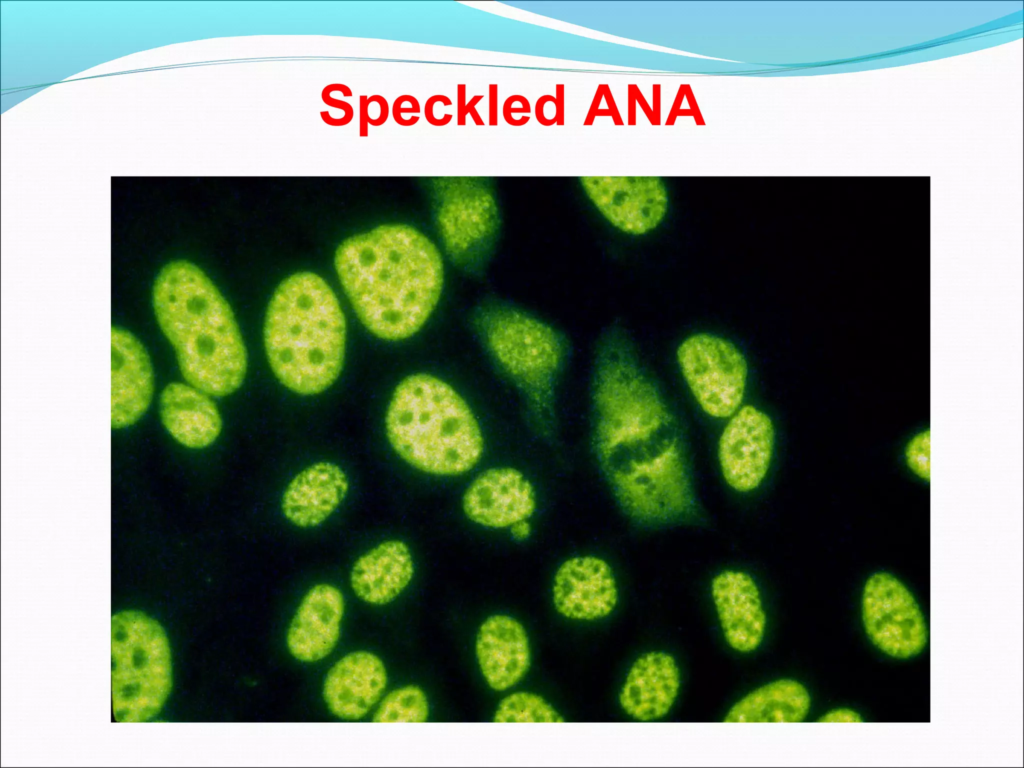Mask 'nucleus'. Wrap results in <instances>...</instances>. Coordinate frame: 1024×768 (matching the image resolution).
<instances>
[{"instance_id":"1","label":"nucleus","mask_w":1024,"mask_h":768,"mask_svg":"<svg viewBox=\"0 0 1024 768\" xmlns=\"http://www.w3.org/2000/svg\"><path fill=\"white\" fill-rule=\"evenodd\" d=\"M593 403L596 456L624 512L645 523L689 514L694 494L678 424L625 350L609 347L601 355Z\"/></svg>"},{"instance_id":"2","label":"nucleus","mask_w":1024,"mask_h":768,"mask_svg":"<svg viewBox=\"0 0 1024 768\" xmlns=\"http://www.w3.org/2000/svg\"><path fill=\"white\" fill-rule=\"evenodd\" d=\"M335 268L361 322L391 341L421 329L444 285L437 247L405 224L380 225L344 240L335 254Z\"/></svg>"},{"instance_id":"3","label":"nucleus","mask_w":1024,"mask_h":768,"mask_svg":"<svg viewBox=\"0 0 1024 768\" xmlns=\"http://www.w3.org/2000/svg\"><path fill=\"white\" fill-rule=\"evenodd\" d=\"M158 323L174 348L186 383L213 397L234 393L247 371V353L233 312L195 264L175 260L153 288Z\"/></svg>"},{"instance_id":"4","label":"nucleus","mask_w":1024,"mask_h":768,"mask_svg":"<svg viewBox=\"0 0 1024 768\" xmlns=\"http://www.w3.org/2000/svg\"><path fill=\"white\" fill-rule=\"evenodd\" d=\"M345 340L343 311L320 276L299 272L281 282L267 309L264 343L285 387L301 395L329 388L341 372Z\"/></svg>"},{"instance_id":"5","label":"nucleus","mask_w":1024,"mask_h":768,"mask_svg":"<svg viewBox=\"0 0 1024 768\" xmlns=\"http://www.w3.org/2000/svg\"><path fill=\"white\" fill-rule=\"evenodd\" d=\"M385 428L394 451L431 475L465 474L484 451L482 430L470 406L450 384L430 374H413L397 385Z\"/></svg>"},{"instance_id":"6","label":"nucleus","mask_w":1024,"mask_h":768,"mask_svg":"<svg viewBox=\"0 0 1024 768\" xmlns=\"http://www.w3.org/2000/svg\"><path fill=\"white\" fill-rule=\"evenodd\" d=\"M111 687L117 722H145L162 709L172 687L165 631L146 614L126 610L111 619Z\"/></svg>"},{"instance_id":"7","label":"nucleus","mask_w":1024,"mask_h":768,"mask_svg":"<svg viewBox=\"0 0 1024 768\" xmlns=\"http://www.w3.org/2000/svg\"><path fill=\"white\" fill-rule=\"evenodd\" d=\"M490 353L540 416L551 408L564 346L548 324L521 311L493 307L478 317Z\"/></svg>"},{"instance_id":"8","label":"nucleus","mask_w":1024,"mask_h":768,"mask_svg":"<svg viewBox=\"0 0 1024 768\" xmlns=\"http://www.w3.org/2000/svg\"><path fill=\"white\" fill-rule=\"evenodd\" d=\"M435 220L447 254L472 266L487 252L499 228V211L488 179L448 176L431 179Z\"/></svg>"},{"instance_id":"9","label":"nucleus","mask_w":1024,"mask_h":768,"mask_svg":"<svg viewBox=\"0 0 1024 768\" xmlns=\"http://www.w3.org/2000/svg\"><path fill=\"white\" fill-rule=\"evenodd\" d=\"M676 354L692 395L707 415L729 418L741 407L748 365L732 342L698 333L686 338Z\"/></svg>"},{"instance_id":"10","label":"nucleus","mask_w":1024,"mask_h":768,"mask_svg":"<svg viewBox=\"0 0 1024 768\" xmlns=\"http://www.w3.org/2000/svg\"><path fill=\"white\" fill-rule=\"evenodd\" d=\"M862 621L871 642L894 658L916 656L928 641L926 622L914 596L888 572H875L866 580Z\"/></svg>"},{"instance_id":"11","label":"nucleus","mask_w":1024,"mask_h":768,"mask_svg":"<svg viewBox=\"0 0 1024 768\" xmlns=\"http://www.w3.org/2000/svg\"><path fill=\"white\" fill-rule=\"evenodd\" d=\"M774 445L771 418L753 405L741 406L729 417L718 441L725 482L741 493L757 489L770 468Z\"/></svg>"},{"instance_id":"12","label":"nucleus","mask_w":1024,"mask_h":768,"mask_svg":"<svg viewBox=\"0 0 1024 768\" xmlns=\"http://www.w3.org/2000/svg\"><path fill=\"white\" fill-rule=\"evenodd\" d=\"M586 195L616 228L633 235L655 229L668 209V194L659 177H581Z\"/></svg>"},{"instance_id":"13","label":"nucleus","mask_w":1024,"mask_h":768,"mask_svg":"<svg viewBox=\"0 0 1024 768\" xmlns=\"http://www.w3.org/2000/svg\"><path fill=\"white\" fill-rule=\"evenodd\" d=\"M556 611L572 620L607 617L618 602V588L610 565L596 556H577L557 569L552 585Z\"/></svg>"},{"instance_id":"14","label":"nucleus","mask_w":1024,"mask_h":768,"mask_svg":"<svg viewBox=\"0 0 1024 768\" xmlns=\"http://www.w3.org/2000/svg\"><path fill=\"white\" fill-rule=\"evenodd\" d=\"M462 509L476 524L509 529L514 523L528 520L534 514V488L515 468H490L469 484L463 494Z\"/></svg>"},{"instance_id":"15","label":"nucleus","mask_w":1024,"mask_h":768,"mask_svg":"<svg viewBox=\"0 0 1024 768\" xmlns=\"http://www.w3.org/2000/svg\"><path fill=\"white\" fill-rule=\"evenodd\" d=\"M154 375L143 345L127 330L111 329V427L136 424L148 410Z\"/></svg>"},{"instance_id":"16","label":"nucleus","mask_w":1024,"mask_h":768,"mask_svg":"<svg viewBox=\"0 0 1024 768\" xmlns=\"http://www.w3.org/2000/svg\"><path fill=\"white\" fill-rule=\"evenodd\" d=\"M711 596L727 644L740 653L755 651L766 631L760 590L746 572L727 569L713 577Z\"/></svg>"},{"instance_id":"17","label":"nucleus","mask_w":1024,"mask_h":768,"mask_svg":"<svg viewBox=\"0 0 1024 768\" xmlns=\"http://www.w3.org/2000/svg\"><path fill=\"white\" fill-rule=\"evenodd\" d=\"M475 655L481 674L494 691H506L517 685L531 665L529 637L514 617L495 614L479 626Z\"/></svg>"},{"instance_id":"18","label":"nucleus","mask_w":1024,"mask_h":768,"mask_svg":"<svg viewBox=\"0 0 1024 768\" xmlns=\"http://www.w3.org/2000/svg\"><path fill=\"white\" fill-rule=\"evenodd\" d=\"M344 608L338 588L327 583L313 586L289 625L286 643L290 654L306 663L326 658L339 640Z\"/></svg>"},{"instance_id":"19","label":"nucleus","mask_w":1024,"mask_h":768,"mask_svg":"<svg viewBox=\"0 0 1024 768\" xmlns=\"http://www.w3.org/2000/svg\"><path fill=\"white\" fill-rule=\"evenodd\" d=\"M386 685V668L378 656L368 651L351 652L329 669L323 699L338 718L359 720L381 699Z\"/></svg>"},{"instance_id":"20","label":"nucleus","mask_w":1024,"mask_h":768,"mask_svg":"<svg viewBox=\"0 0 1024 768\" xmlns=\"http://www.w3.org/2000/svg\"><path fill=\"white\" fill-rule=\"evenodd\" d=\"M681 684L676 659L663 651L640 655L631 665L619 692V704L632 719L657 721L674 705Z\"/></svg>"},{"instance_id":"21","label":"nucleus","mask_w":1024,"mask_h":768,"mask_svg":"<svg viewBox=\"0 0 1024 768\" xmlns=\"http://www.w3.org/2000/svg\"><path fill=\"white\" fill-rule=\"evenodd\" d=\"M212 396L182 382L169 383L160 397V418L169 435L188 449H204L222 431V418Z\"/></svg>"},{"instance_id":"22","label":"nucleus","mask_w":1024,"mask_h":768,"mask_svg":"<svg viewBox=\"0 0 1024 768\" xmlns=\"http://www.w3.org/2000/svg\"><path fill=\"white\" fill-rule=\"evenodd\" d=\"M348 488L347 476L338 465L317 462L299 472L286 487L283 514L298 527L318 526L341 504Z\"/></svg>"},{"instance_id":"23","label":"nucleus","mask_w":1024,"mask_h":768,"mask_svg":"<svg viewBox=\"0 0 1024 768\" xmlns=\"http://www.w3.org/2000/svg\"><path fill=\"white\" fill-rule=\"evenodd\" d=\"M414 575L409 547L400 540L378 544L354 563L350 584L358 598L373 605H384L397 598Z\"/></svg>"},{"instance_id":"24","label":"nucleus","mask_w":1024,"mask_h":768,"mask_svg":"<svg viewBox=\"0 0 1024 768\" xmlns=\"http://www.w3.org/2000/svg\"><path fill=\"white\" fill-rule=\"evenodd\" d=\"M811 708L806 687L797 680L778 679L749 692L728 710L725 723H799Z\"/></svg>"},{"instance_id":"25","label":"nucleus","mask_w":1024,"mask_h":768,"mask_svg":"<svg viewBox=\"0 0 1024 768\" xmlns=\"http://www.w3.org/2000/svg\"><path fill=\"white\" fill-rule=\"evenodd\" d=\"M493 721L496 723H562L563 716L542 696L517 691L499 702Z\"/></svg>"},{"instance_id":"26","label":"nucleus","mask_w":1024,"mask_h":768,"mask_svg":"<svg viewBox=\"0 0 1024 768\" xmlns=\"http://www.w3.org/2000/svg\"><path fill=\"white\" fill-rule=\"evenodd\" d=\"M429 702L425 692L416 685H406L388 693L376 709L375 723H422L429 717Z\"/></svg>"},{"instance_id":"27","label":"nucleus","mask_w":1024,"mask_h":768,"mask_svg":"<svg viewBox=\"0 0 1024 768\" xmlns=\"http://www.w3.org/2000/svg\"><path fill=\"white\" fill-rule=\"evenodd\" d=\"M930 429L923 427L911 434L902 449V461L907 471L922 483L928 484L930 468Z\"/></svg>"},{"instance_id":"28","label":"nucleus","mask_w":1024,"mask_h":768,"mask_svg":"<svg viewBox=\"0 0 1024 768\" xmlns=\"http://www.w3.org/2000/svg\"><path fill=\"white\" fill-rule=\"evenodd\" d=\"M555 96L542 95L535 103V117L542 126L564 125V84H556Z\"/></svg>"},{"instance_id":"29","label":"nucleus","mask_w":1024,"mask_h":768,"mask_svg":"<svg viewBox=\"0 0 1024 768\" xmlns=\"http://www.w3.org/2000/svg\"><path fill=\"white\" fill-rule=\"evenodd\" d=\"M483 95H474L468 103H466V84L460 83L457 85V125L463 126L466 124V117L469 114L475 125H484V121L480 114L476 110L477 104L483 99Z\"/></svg>"},{"instance_id":"30","label":"nucleus","mask_w":1024,"mask_h":768,"mask_svg":"<svg viewBox=\"0 0 1024 768\" xmlns=\"http://www.w3.org/2000/svg\"><path fill=\"white\" fill-rule=\"evenodd\" d=\"M531 112V106L529 100L519 94L508 96L502 107V115L507 124L513 126L515 114H525Z\"/></svg>"},{"instance_id":"31","label":"nucleus","mask_w":1024,"mask_h":768,"mask_svg":"<svg viewBox=\"0 0 1024 768\" xmlns=\"http://www.w3.org/2000/svg\"><path fill=\"white\" fill-rule=\"evenodd\" d=\"M451 106L450 104H443L440 108H436L433 96H430L424 106V116L427 122L435 127H442L449 124L453 119V114L443 111V108Z\"/></svg>"},{"instance_id":"32","label":"nucleus","mask_w":1024,"mask_h":768,"mask_svg":"<svg viewBox=\"0 0 1024 768\" xmlns=\"http://www.w3.org/2000/svg\"><path fill=\"white\" fill-rule=\"evenodd\" d=\"M862 721L861 715L850 708L830 710L818 719V722L824 723H858Z\"/></svg>"},{"instance_id":"33","label":"nucleus","mask_w":1024,"mask_h":768,"mask_svg":"<svg viewBox=\"0 0 1024 768\" xmlns=\"http://www.w3.org/2000/svg\"><path fill=\"white\" fill-rule=\"evenodd\" d=\"M419 112V101L412 95H401L393 103L392 114L397 124L400 123L403 114Z\"/></svg>"},{"instance_id":"34","label":"nucleus","mask_w":1024,"mask_h":768,"mask_svg":"<svg viewBox=\"0 0 1024 768\" xmlns=\"http://www.w3.org/2000/svg\"><path fill=\"white\" fill-rule=\"evenodd\" d=\"M488 124L498 125V85L495 83L488 85Z\"/></svg>"},{"instance_id":"35","label":"nucleus","mask_w":1024,"mask_h":768,"mask_svg":"<svg viewBox=\"0 0 1024 768\" xmlns=\"http://www.w3.org/2000/svg\"><path fill=\"white\" fill-rule=\"evenodd\" d=\"M509 531L514 539L522 541L531 535L532 526L528 520H522L514 523Z\"/></svg>"}]
</instances>
